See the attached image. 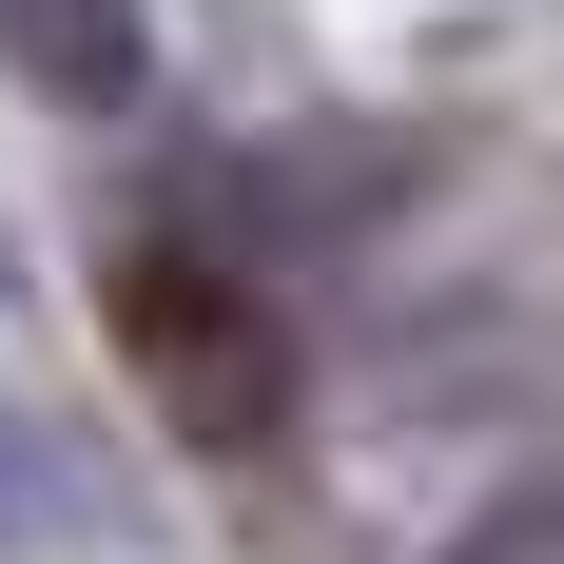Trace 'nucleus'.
I'll return each mask as SVG.
<instances>
[{
  "mask_svg": "<svg viewBox=\"0 0 564 564\" xmlns=\"http://www.w3.org/2000/svg\"><path fill=\"white\" fill-rule=\"evenodd\" d=\"M0 58L98 117V98H137V0H0Z\"/></svg>",
  "mask_w": 564,
  "mask_h": 564,
  "instance_id": "f03ea898",
  "label": "nucleus"
},
{
  "mask_svg": "<svg viewBox=\"0 0 564 564\" xmlns=\"http://www.w3.org/2000/svg\"><path fill=\"white\" fill-rule=\"evenodd\" d=\"M0 545H98V467L78 448H40V429H20V409H0Z\"/></svg>",
  "mask_w": 564,
  "mask_h": 564,
  "instance_id": "7ed1b4c3",
  "label": "nucleus"
},
{
  "mask_svg": "<svg viewBox=\"0 0 564 564\" xmlns=\"http://www.w3.org/2000/svg\"><path fill=\"white\" fill-rule=\"evenodd\" d=\"M117 350L156 370V409L195 429V448H253V429L292 409V332H273V292L234 273L215 234L137 215V253H117Z\"/></svg>",
  "mask_w": 564,
  "mask_h": 564,
  "instance_id": "f257e3e1",
  "label": "nucleus"
},
{
  "mask_svg": "<svg viewBox=\"0 0 564 564\" xmlns=\"http://www.w3.org/2000/svg\"><path fill=\"white\" fill-rule=\"evenodd\" d=\"M448 564H564V507H545V487H507V507L467 525V545H448Z\"/></svg>",
  "mask_w": 564,
  "mask_h": 564,
  "instance_id": "20e7f679",
  "label": "nucleus"
}]
</instances>
